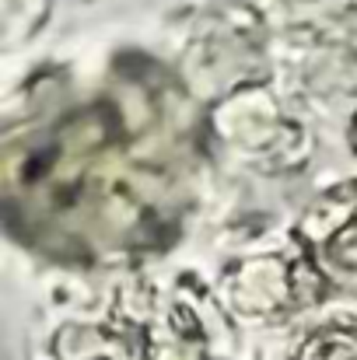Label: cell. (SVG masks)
Wrapping results in <instances>:
<instances>
[{"label": "cell", "mask_w": 357, "mask_h": 360, "mask_svg": "<svg viewBox=\"0 0 357 360\" xmlns=\"http://www.w3.org/2000/svg\"><path fill=\"white\" fill-rule=\"evenodd\" d=\"M294 360H357V322H333L315 329Z\"/></svg>", "instance_id": "6da1fadb"}, {"label": "cell", "mask_w": 357, "mask_h": 360, "mask_svg": "<svg viewBox=\"0 0 357 360\" xmlns=\"http://www.w3.org/2000/svg\"><path fill=\"white\" fill-rule=\"evenodd\" d=\"M326 259H330V266L337 269L340 280L357 283V217L347 221L333 238L326 241Z\"/></svg>", "instance_id": "7a4b0ae2"}, {"label": "cell", "mask_w": 357, "mask_h": 360, "mask_svg": "<svg viewBox=\"0 0 357 360\" xmlns=\"http://www.w3.org/2000/svg\"><path fill=\"white\" fill-rule=\"evenodd\" d=\"M351 147L357 150V112H354V120H351Z\"/></svg>", "instance_id": "3957f363"}]
</instances>
